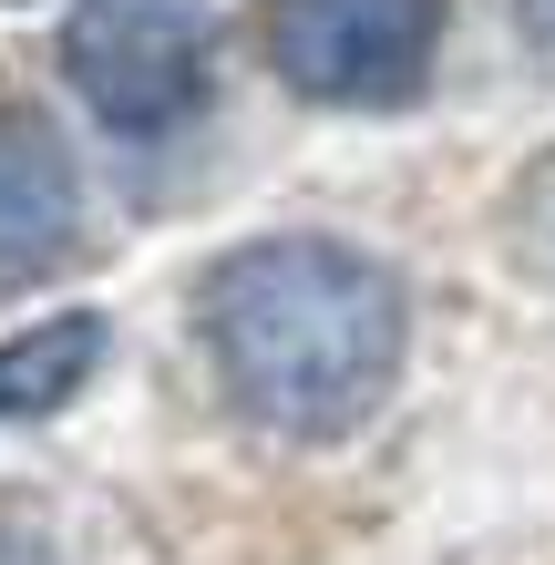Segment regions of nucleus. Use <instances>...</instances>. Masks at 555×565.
<instances>
[{
    "label": "nucleus",
    "mask_w": 555,
    "mask_h": 565,
    "mask_svg": "<svg viewBox=\"0 0 555 565\" xmlns=\"http://www.w3.org/2000/svg\"><path fill=\"white\" fill-rule=\"evenodd\" d=\"M0 565H62V545H52L21 504H0Z\"/></svg>",
    "instance_id": "7"
},
{
    "label": "nucleus",
    "mask_w": 555,
    "mask_h": 565,
    "mask_svg": "<svg viewBox=\"0 0 555 565\" xmlns=\"http://www.w3.org/2000/svg\"><path fill=\"white\" fill-rule=\"evenodd\" d=\"M195 329L257 431L350 443L412 360V288L350 237H247L195 278Z\"/></svg>",
    "instance_id": "1"
},
{
    "label": "nucleus",
    "mask_w": 555,
    "mask_h": 565,
    "mask_svg": "<svg viewBox=\"0 0 555 565\" xmlns=\"http://www.w3.org/2000/svg\"><path fill=\"white\" fill-rule=\"evenodd\" d=\"M442 21H452V0H268L257 42H268V73L299 104L391 114L433 83Z\"/></svg>",
    "instance_id": "3"
},
{
    "label": "nucleus",
    "mask_w": 555,
    "mask_h": 565,
    "mask_svg": "<svg viewBox=\"0 0 555 565\" xmlns=\"http://www.w3.org/2000/svg\"><path fill=\"white\" fill-rule=\"evenodd\" d=\"M525 31H535V42L555 52V0H525Z\"/></svg>",
    "instance_id": "8"
},
{
    "label": "nucleus",
    "mask_w": 555,
    "mask_h": 565,
    "mask_svg": "<svg viewBox=\"0 0 555 565\" xmlns=\"http://www.w3.org/2000/svg\"><path fill=\"white\" fill-rule=\"evenodd\" d=\"M62 83L114 135H175L216 83V11L206 0H83L62 21Z\"/></svg>",
    "instance_id": "2"
},
{
    "label": "nucleus",
    "mask_w": 555,
    "mask_h": 565,
    "mask_svg": "<svg viewBox=\"0 0 555 565\" xmlns=\"http://www.w3.org/2000/svg\"><path fill=\"white\" fill-rule=\"evenodd\" d=\"M504 247H514V268L525 278H545L555 288V145L514 175V195H504Z\"/></svg>",
    "instance_id": "6"
},
{
    "label": "nucleus",
    "mask_w": 555,
    "mask_h": 565,
    "mask_svg": "<svg viewBox=\"0 0 555 565\" xmlns=\"http://www.w3.org/2000/svg\"><path fill=\"white\" fill-rule=\"evenodd\" d=\"M104 350H114V329L104 309H62V319H31L0 340V422H52V412H73L93 371H104Z\"/></svg>",
    "instance_id": "5"
},
{
    "label": "nucleus",
    "mask_w": 555,
    "mask_h": 565,
    "mask_svg": "<svg viewBox=\"0 0 555 565\" xmlns=\"http://www.w3.org/2000/svg\"><path fill=\"white\" fill-rule=\"evenodd\" d=\"M83 247V175L42 114L0 104V298L42 288Z\"/></svg>",
    "instance_id": "4"
}]
</instances>
